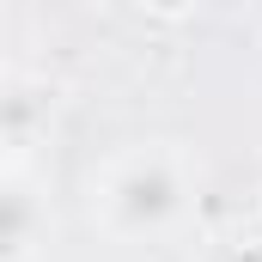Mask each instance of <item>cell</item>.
Wrapping results in <instances>:
<instances>
[{
    "label": "cell",
    "instance_id": "4",
    "mask_svg": "<svg viewBox=\"0 0 262 262\" xmlns=\"http://www.w3.org/2000/svg\"><path fill=\"white\" fill-rule=\"evenodd\" d=\"M256 226H262V195H256Z\"/></svg>",
    "mask_w": 262,
    "mask_h": 262
},
{
    "label": "cell",
    "instance_id": "3",
    "mask_svg": "<svg viewBox=\"0 0 262 262\" xmlns=\"http://www.w3.org/2000/svg\"><path fill=\"white\" fill-rule=\"evenodd\" d=\"M201 262H262V226H256V232H232V238L207 244V256H201Z\"/></svg>",
    "mask_w": 262,
    "mask_h": 262
},
{
    "label": "cell",
    "instance_id": "2",
    "mask_svg": "<svg viewBox=\"0 0 262 262\" xmlns=\"http://www.w3.org/2000/svg\"><path fill=\"white\" fill-rule=\"evenodd\" d=\"M55 238V207L31 165H0V262H43Z\"/></svg>",
    "mask_w": 262,
    "mask_h": 262
},
{
    "label": "cell",
    "instance_id": "1",
    "mask_svg": "<svg viewBox=\"0 0 262 262\" xmlns=\"http://www.w3.org/2000/svg\"><path fill=\"white\" fill-rule=\"evenodd\" d=\"M92 226L116 244H165L195 213V159L177 140H134L85 183Z\"/></svg>",
    "mask_w": 262,
    "mask_h": 262
}]
</instances>
